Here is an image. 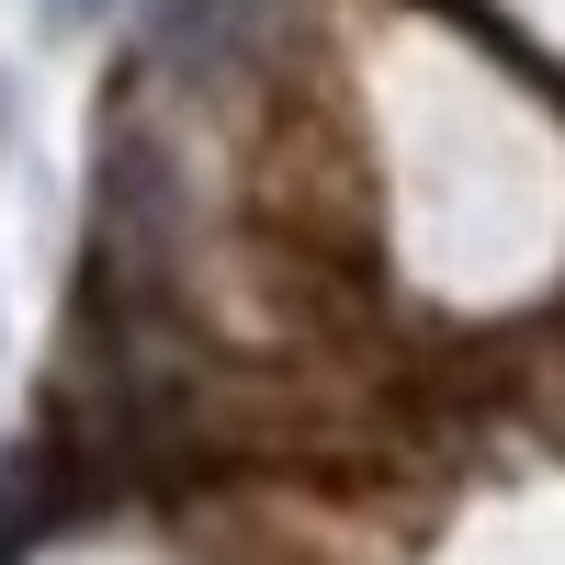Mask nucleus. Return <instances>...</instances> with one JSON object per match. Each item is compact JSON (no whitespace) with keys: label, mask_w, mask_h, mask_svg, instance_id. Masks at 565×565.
<instances>
[{"label":"nucleus","mask_w":565,"mask_h":565,"mask_svg":"<svg viewBox=\"0 0 565 565\" xmlns=\"http://www.w3.org/2000/svg\"><path fill=\"white\" fill-rule=\"evenodd\" d=\"M45 12H57V23H103L114 0H45Z\"/></svg>","instance_id":"obj_1"},{"label":"nucleus","mask_w":565,"mask_h":565,"mask_svg":"<svg viewBox=\"0 0 565 565\" xmlns=\"http://www.w3.org/2000/svg\"><path fill=\"white\" fill-rule=\"evenodd\" d=\"M0 136H12V90H0Z\"/></svg>","instance_id":"obj_2"}]
</instances>
